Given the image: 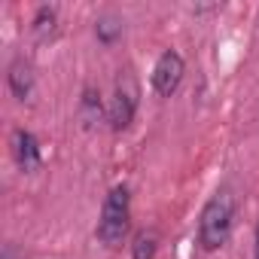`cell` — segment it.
<instances>
[{"mask_svg":"<svg viewBox=\"0 0 259 259\" xmlns=\"http://www.w3.org/2000/svg\"><path fill=\"white\" fill-rule=\"evenodd\" d=\"M232 220H235V195L229 189H220L204 204L201 220H198V244H201V250H207V253L220 250L232 235Z\"/></svg>","mask_w":259,"mask_h":259,"instance_id":"6da1fadb","label":"cell"},{"mask_svg":"<svg viewBox=\"0 0 259 259\" xmlns=\"http://www.w3.org/2000/svg\"><path fill=\"white\" fill-rule=\"evenodd\" d=\"M128 226H132V195H128V186H113L104 198L95 235L101 244L119 247L122 238L128 235Z\"/></svg>","mask_w":259,"mask_h":259,"instance_id":"7a4b0ae2","label":"cell"},{"mask_svg":"<svg viewBox=\"0 0 259 259\" xmlns=\"http://www.w3.org/2000/svg\"><path fill=\"white\" fill-rule=\"evenodd\" d=\"M138 98H141V89H138V79L132 70H119V79H116V92H113V101H110V125L113 132H125L132 125L135 113H138Z\"/></svg>","mask_w":259,"mask_h":259,"instance_id":"3957f363","label":"cell"},{"mask_svg":"<svg viewBox=\"0 0 259 259\" xmlns=\"http://www.w3.org/2000/svg\"><path fill=\"white\" fill-rule=\"evenodd\" d=\"M183 70H186V64H183V58L174 49L162 52L159 61H156V67H153V89H156V95L171 98L177 92L180 79H183Z\"/></svg>","mask_w":259,"mask_h":259,"instance_id":"277c9868","label":"cell"},{"mask_svg":"<svg viewBox=\"0 0 259 259\" xmlns=\"http://www.w3.org/2000/svg\"><path fill=\"white\" fill-rule=\"evenodd\" d=\"M13 159H16V165L25 171V174H31V171H37L40 168V144H37V138L31 135V132H25V128H16L13 132Z\"/></svg>","mask_w":259,"mask_h":259,"instance_id":"5b68a950","label":"cell"},{"mask_svg":"<svg viewBox=\"0 0 259 259\" xmlns=\"http://www.w3.org/2000/svg\"><path fill=\"white\" fill-rule=\"evenodd\" d=\"M7 79H10V92H13L19 101H28V98H31V92H34V73H31V64H28L25 58H16V61L10 64Z\"/></svg>","mask_w":259,"mask_h":259,"instance_id":"8992f818","label":"cell"},{"mask_svg":"<svg viewBox=\"0 0 259 259\" xmlns=\"http://www.w3.org/2000/svg\"><path fill=\"white\" fill-rule=\"evenodd\" d=\"M101 113H104V107H101V92H95L92 85L82 92V101H79V116H82V122L85 125H95L98 119H101Z\"/></svg>","mask_w":259,"mask_h":259,"instance_id":"52a82bcc","label":"cell"},{"mask_svg":"<svg viewBox=\"0 0 259 259\" xmlns=\"http://www.w3.org/2000/svg\"><path fill=\"white\" fill-rule=\"evenodd\" d=\"M55 22H58V16H55V10L52 7H40L37 10V16H34V37L37 40H49L52 34H55Z\"/></svg>","mask_w":259,"mask_h":259,"instance_id":"ba28073f","label":"cell"},{"mask_svg":"<svg viewBox=\"0 0 259 259\" xmlns=\"http://www.w3.org/2000/svg\"><path fill=\"white\" fill-rule=\"evenodd\" d=\"M156 247H159V238L153 232H138L135 235V244H132V256L135 259H153L156 256Z\"/></svg>","mask_w":259,"mask_h":259,"instance_id":"9c48e42d","label":"cell"},{"mask_svg":"<svg viewBox=\"0 0 259 259\" xmlns=\"http://www.w3.org/2000/svg\"><path fill=\"white\" fill-rule=\"evenodd\" d=\"M95 34H98V40H101L104 46H110V43H116V40L122 37V22L113 19V16H104V19L95 25Z\"/></svg>","mask_w":259,"mask_h":259,"instance_id":"30bf717a","label":"cell"},{"mask_svg":"<svg viewBox=\"0 0 259 259\" xmlns=\"http://www.w3.org/2000/svg\"><path fill=\"white\" fill-rule=\"evenodd\" d=\"M253 259H259V226H256V241H253Z\"/></svg>","mask_w":259,"mask_h":259,"instance_id":"8fae6325","label":"cell"}]
</instances>
